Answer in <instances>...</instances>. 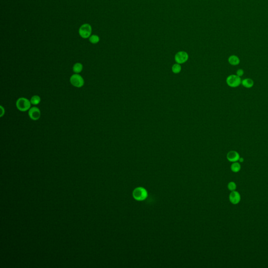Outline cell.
Here are the masks:
<instances>
[{
	"mask_svg": "<svg viewBox=\"0 0 268 268\" xmlns=\"http://www.w3.org/2000/svg\"><path fill=\"white\" fill-rule=\"evenodd\" d=\"M31 102L25 98H20L16 102L17 109L21 112L27 111L31 108Z\"/></svg>",
	"mask_w": 268,
	"mask_h": 268,
	"instance_id": "1",
	"label": "cell"
},
{
	"mask_svg": "<svg viewBox=\"0 0 268 268\" xmlns=\"http://www.w3.org/2000/svg\"><path fill=\"white\" fill-rule=\"evenodd\" d=\"M133 196L135 200L138 201H142L146 199L148 196V193L145 188L138 187L134 189L133 192Z\"/></svg>",
	"mask_w": 268,
	"mask_h": 268,
	"instance_id": "2",
	"label": "cell"
},
{
	"mask_svg": "<svg viewBox=\"0 0 268 268\" xmlns=\"http://www.w3.org/2000/svg\"><path fill=\"white\" fill-rule=\"evenodd\" d=\"M227 85L231 88H237L241 84V77L237 74H231L226 79Z\"/></svg>",
	"mask_w": 268,
	"mask_h": 268,
	"instance_id": "3",
	"label": "cell"
},
{
	"mask_svg": "<svg viewBox=\"0 0 268 268\" xmlns=\"http://www.w3.org/2000/svg\"><path fill=\"white\" fill-rule=\"evenodd\" d=\"M79 34L82 38H89L92 34V27L89 24H84L81 25L79 30Z\"/></svg>",
	"mask_w": 268,
	"mask_h": 268,
	"instance_id": "4",
	"label": "cell"
},
{
	"mask_svg": "<svg viewBox=\"0 0 268 268\" xmlns=\"http://www.w3.org/2000/svg\"><path fill=\"white\" fill-rule=\"evenodd\" d=\"M70 82L74 87L80 88L85 85V80L81 76L78 74H75L71 76L70 78Z\"/></svg>",
	"mask_w": 268,
	"mask_h": 268,
	"instance_id": "5",
	"label": "cell"
},
{
	"mask_svg": "<svg viewBox=\"0 0 268 268\" xmlns=\"http://www.w3.org/2000/svg\"><path fill=\"white\" fill-rule=\"evenodd\" d=\"M28 115L32 120H38L41 115V111L37 107H32L28 110Z\"/></svg>",
	"mask_w": 268,
	"mask_h": 268,
	"instance_id": "6",
	"label": "cell"
},
{
	"mask_svg": "<svg viewBox=\"0 0 268 268\" xmlns=\"http://www.w3.org/2000/svg\"><path fill=\"white\" fill-rule=\"evenodd\" d=\"M189 58V55L187 52L184 51L179 52L175 55V60L179 64L186 63Z\"/></svg>",
	"mask_w": 268,
	"mask_h": 268,
	"instance_id": "7",
	"label": "cell"
},
{
	"mask_svg": "<svg viewBox=\"0 0 268 268\" xmlns=\"http://www.w3.org/2000/svg\"><path fill=\"white\" fill-rule=\"evenodd\" d=\"M229 199H230V202L232 204H237L241 201V195L238 192L233 191H232L230 194Z\"/></svg>",
	"mask_w": 268,
	"mask_h": 268,
	"instance_id": "8",
	"label": "cell"
},
{
	"mask_svg": "<svg viewBox=\"0 0 268 268\" xmlns=\"http://www.w3.org/2000/svg\"><path fill=\"white\" fill-rule=\"evenodd\" d=\"M240 158V155L238 152L236 151H230L228 152L227 155V159L230 162H237L239 161Z\"/></svg>",
	"mask_w": 268,
	"mask_h": 268,
	"instance_id": "9",
	"label": "cell"
},
{
	"mask_svg": "<svg viewBox=\"0 0 268 268\" xmlns=\"http://www.w3.org/2000/svg\"><path fill=\"white\" fill-rule=\"evenodd\" d=\"M228 63L232 66H237L240 63V59L236 55H231L228 59Z\"/></svg>",
	"mask_w": 268,
	"mask_h": 268,
	"instance_id": "10",
	"label": "cell"
},
{
	"mask_svg": "<svg viewBox=\"0 0 268 268\" xmlns=\"http://www.w3.org/2000/svg\"><path fill=\"white\" fill-rule=\"evenodd\" d=\"M241 84L245 88L249 89L254 86V81L250 78H246L241 81Z\"/></svg>",
	"mask_w": 268,
	"mask_h": 268,
	"instance_id": "11",
	"label": "cell"
},
{
	"mask_svg": "<svg viewBox=\"0 0 268 268\" xmlns=\"http://www.w3.org/2000/svg\"><path fill=\"white\" fill-rule=\"evenodd\" d=\"M83 68V66L82 65V63H75L73 66V71L75 74H78L82 72Z\"/></svg>",
	"mask_w": 268,
	"mask_h": 268,
	"instance_id": "12",
	"label": "cell"
},
{
	"mask_svg": "<svg viewBox=\"0 0 268 268\" xmlns=\"http://www.w3.org/2000/svg\"><path fill=\"white\" fill-rule=\"evenodd\" d=\"M30 101L31 102V104L34 105H36L40 103V102H41V98L39 96L35 95L31 98Z\"/></svg>",
	"mask_w": 268,
	"mask_h": 268,
	"instance_id": "13",
	"label": "cell"
},
{
	"mask_svg": "<svg viewBox=\"0 0 268 268\" xmlns=\"http://www.w3.org/2000/svg\"><path fill=\"white\" fill-rule=\"evenodd\" d=\"M231 170L234 172L237 173L239 172L241 169V166L240 164L237 162H233V164L231 166Z\"/></svg>",
	"mask_w": 268,
	"mask_h": 268,
	"instance_id": "14",
	"label": "cell"
},
{
	"mask_svg": "<svg viewBox=\"0 0 268 268\" xmlns=\"http://www.w3.org/2000/svg\"><path fill=\"white\" fill-rule=\"evenodd\" d=\"M89 41L91 44H98L100 41V37L96 35H92L89 37Z\"/></svg>",
	"mask_w": 268,
	"mask_h": 268,
	"instance_id": "15",
	"label": "cell"
},
{
	"mask_svg": "<svg viewBox=\"0 0 268 268\" xmlns=\"http://www.w3.org/2000/svg\"><path fill=\"white\" fill-rule=\"evenodd\" d=\"M172 70L173 72H174L175 74H178L181 70V67L179 63L175 64L172 66Z\"/></svg>",
	"mask_w": 268,
	"mask_h": 268,
	"instance_id": "16",
	"label": "cell"
},
{
	"mask_svg": "<svg viewBox=\"0 0 268 268\" xmlns=\"http://www.w3.org/2000/svg\"><path fill=\"white\" fill-rule=\"evenodd\" d=\"M236 188H237V186L234 182H230L228 184V189L231 191H235Z\"/></svg>",
	"mask_w": 268,
	"mask_h": 268,
	"instance_id": "17",
	"label": "cell"
},
{
	"mask_svg": "<svg viewBox=\"0 0 268 268\" xmlns=\"http://www.w3.org/2000/svg\"><path fill=\"white\" fill-rule=\"evenodd\" d=\"M243 74H244V71H243V69H238V70L236 72V74L239 76V77H242L243 76Z\"/></svg>",
	"mask_w": 268,
	"mask_h": 268,
	"instance_id": "18",
	"label": "cell"
},
{
	"mask_svg": "<svg viewBox=\"0 0 268 268\" xmlns=\"http://www.w3.org/2000/svg\"><path fill=\"white\" fill-rule=\"evenodd\" d=\"M0 107H1V111L0 117L2 118V117H3L4 115V114H5V109H4V108L2 106H1Z\"/></svg>",
	"mask_w": 268,
	"mask_h": 268,
	"instance_id": "19",
	"label": "cell"
},
{
	"mask_svg": "<svg viewBox=\"0 0 268 268\" xmlns=\"http://www.w3.org/2000/svg\"><path fill=\"white\" fill-rule=\"evenodd\" d=\"M243 160H243V158H241V157H240V158L239 159V161L240 162H243Z\"/></svg>",
	"mask_w": 268,
	"mask_h": 268,
	"instance_id": "20",
	"label": "cell"
}]
</instances>
